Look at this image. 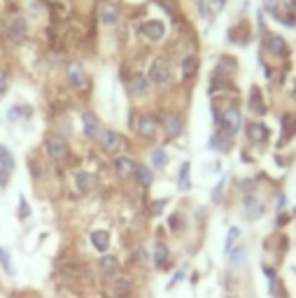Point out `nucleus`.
Segmentation results:
<instances>
[{
	"label": "nucleus",
	"instance_id": "9b49d317",
	"mask_svg": "<svg viewBox=\"0 0 296 298\" xmlns=\"http://www.w3.org/2000/svg\"><path fill=\"white\" fill-rule=\"evenodd\" d=\"M131 280L126 277V275H115L112 277V282H110V291H112V296H117V298H124L131 294Z\"/></svg>",
	"mask_w": 296,
	"mask_h": 298
},
{
	"label": "nucleus",
	"instance_id": "5701e85b",
	"mask_svg": "<svg viewBox=\"0 0 296 298\" xmlns=\"http://www.w3.org/2000/svg\"><path fill=\"white\" fill-rule=\"evenodd\" d=\"M250 110L254 114H266V103H264V98H261L259 89H252V93H250Z\"/></svg>",
	"mask_w": 296,
	"mask_h": 298
},
{
	"label": "nucleus",
	"instance_id": "4468645a",
	"mask_svg": "<svg viewBox=\"0 0 296 298\" xmlns=\"http://www.w3.org/2000/svg\"><path fill=\"white\" fill-rule=\"evenodd\" d=\"M82 123H84V133H87L89 138H98L100 135V119L93 112L82 114Z\"/></svg>",
	"mask_w": 296,
	"mask_h": 298
},
{
	"label": "nucleus",
	"instance_id": "b1692460",
	"mask_svg": "<svg viewBox=\"0 0 296 298\" xmlns=\"http://www.w3.org/2000/svg\"><path fill=\"white\" fill-rule=\"evenodd\" d=\"M198 72V59L196 56H187L182 61V79H191Z\"/></svg>",
	"mask_w": 296,
	"mask_h": 298
},
{
	"label": "nucleus",
	"instance_id": "1a4fd4ad",
	"mask_svg": "<svg viewBox=\"0 0 296 298\" xmlns=\"http://www.w3.org/2000/svg\"><path fill=\"white\" fill-rule=\"evenodd\" d=\"M247 138H250V142H254V145H264V142L270 138V131L266 123H250L247 126Z\"/></svg>",
	"mask_w": 296,
	"mask_h": 298
},
{
	"label": "nucleus",
	"instance_id": "6e6552de",
	"mask_svg": "<svg viewBox=\"0 0 296 298\" xmlns=\"http://www.w3.org/2000/svg\"><path fill=\"white\" fill-rule=\"evenodd\" d=\"M68 82H70V87H75V89H84L87 87V70L82 68L80 63H70L68 65Z\"/></svg>",
	"mask_w": 296,
	"mask_h": 298
},
{
	"label": "nucleus",
	"instance_id": "aec40b11",
	"mask_svg": "<svg viewBox=\"0 0 296 298\" xmlns=\"http://www.w3.org/2000/svg\"><path fill=\"white\" fill-rule=\"evenodd\" d=\"M242 205H245V210H247V214H250L252 219H257L261 212H264V205L259 203V198L257 196H250V193L242 198Z\"/></svg>",
	"mask_w": 296,
	"mask_h": 298
},
{
	"label": "nucleus",
	"instance_id": "20e7f679",
	"mask_svg": "<svg viewBox=\"0 0 296 298\" xmlns=\"http://www.w3.org/2000/svg\"><path fill=\"white\" fill-rule=\"evenodd\" d=\"M135 131H138L140 138L152 140V138H156V133H159V121L154 119L152 114H143V117L138 119V123H135Z\"/></svg>",
	"mask_w": 296,
	"mask_h": 298
},
{
	"label": "nucleus",
	"instance_id": "423d86ee",
	"mask_svg": "<svg viewBox=\"0 0 296 298\" xmlns=\"http://www.w3.org/2000/svg\"><path fill=\"white\" fill-rule=\"evenodd\" d=\"M163 131H166V138H168V140L182 135V131H184V121H182V117L175 114V112L166 114V119H163Z\"/></svg>",
	"mask_w": 296,
	"mask_h": 298
},
{
	"label": "nucleus",
	"instance_id": "a211bd4d",
	"mask_svg": "<svg viewBox=\"0 0 296 298\" xmlns=\"http://www.w3.org/2000/svg\"><path fill=\"white\" fill-rule=\"evenodd\" d=\"M168 256H171V252H168V247L163 245V242H156V245H154L152 261H154V266H156L159 270H166V266H168Z\"/></svg>",
	"mask_w": 296,
	"mask_h": 298
},
{
	"label": "nucleus",
	"instance_id": "412c9836",
	"mask_svg": "<svg viewBox=\"0 0 296 298\" xmlns=\"http://www.w3.org/2000/svg\"><path fill=\"white\" fill-rule=\"evenodd\" d=\"M133 177L140 182L143 186H149L154 182V175H152V170L147 166H143V163H135V170H133Z\"/></svg>",
	"mask_w": 296,
	"mask_h": 298
},
{
	"label": "nucleus",
	"instance_id": "6ab92c4d",
	"mask_svg": "<svg viewBox=\"0 0 296 298\" xmlns=\"http://www.w3.org/2000/svg\"><path fill=\"white\" fill-rule=\"evenodd\" d=\"M115 170L119 173V177H131L135 170V161L131 156H117L115 158Z\"/></svg>",
	"mask_w": 296,
	"mask_h": 298
},
{
	"label": "nucleus",
	"instance_id": "c85d7f7f",
	"mask_svg": "<svg viewBox=\"0 0 296 298\" xmlns=\"http://www.w3.org/2000/svg\"><path fill=\"white\" fill-rule=\"evenodd\" d=\"M19 217H21V219H28V217H30V208H28L26 198H19Z\"/></svg>",
	"mask_w": 296,
	"mask_h": 298
},
{
	"label": "nucleus",
	"instance_id": "f3484780",
	"mask_svg": "<svg viewBox=\"0 0 296 298\" xmlns=\"http://www.w3.org/2000/svg\"><path fill=\"white\" fill-rule=\"evenodd\" d=\"M75 182H77V189H80L82 193H91L96 189V177L89 175V173H82V170L75 173Z\"/></svg>",
	"mask_w": 296,
	"mask_h": 298
},
{
	"label": "nucleus",
	"instance_id": "0eeeda50",
	"mask_svg": "<svg viewBox=\"0 0 296 298\" xmlns=\"http://www.w3.org/2000/svg\"><path fill=\"white\" fill-rule=\"evenodd\" d=\"M98 19L100 24H105V26H115L119 19V7L115 2H110V0H103L98 5Z\"/></svg>",
	"mask_w": 296,
	"mask_h": 298
},
{
	"label": "nucleus",
	"instance_id": "c9c22d12",
	"mask_svg": "<svg viewBox=\"0 0 296 298\" xmlns=\"http://www.w3.org/2000/svg\"><path fill=\"white\" fill-rule=\"evenodd\" d=\"M168 224H171V228H179V214H173V217H168Z\"/></svg>",
	"mask_w": 296,
	"mask_h": 298
},
{
	"label": "nucleus",
	"instance_id": "2f4dec72",
	"mask_svg": "<svg viewBox=\"0 0 296 298\" xmlns=\"http://www.w3.org/2000/svg\"><path fill=\"white\" fill-rule=\"evenodd\" d=\"M9 182V170H5V168L0 166V189H5Z\"/></svg>",
	"mask_w": 296,
	"mask_h": 298
},
{
	"label": "nucleus",
	"instance_id": "473e14b6",
	"mask_svg": "<svg viewBox=\"0 0 296 298\" xmlns=\"http://www.w3.org/2000/svg\"><path fill=\"white\" fill-rule=\"evenodd\" d=\"M222 191H224V179H222V182L215 186V191H212V201H215V203H219V198H222Z\"/></svg>",
	"mask_w": 296,
	"mask_h": 298
},
{
	"label": "nucleus",
	"instance_id": "f03ea898",
	"mask_svg": "<svg viewBox=\"0 0 296 298\" xmlns=\"http://www.w3.org/2000/svg\"><path fill=\"white\" fill-rule=\"evenodd\" d=\"M168 79H171V63H168V59H163V56L154 59L152 65H149V82L152 84H166Z\"/></svg>",
	"mask_w": 296,
	"mask_h": 298
},
{
	"label": "nucleus",
	"instance_id": "cd10ccee",
	"mask_svg": "<svg viewBox=\"0 0 296 298\" xmlns=\"http://www.w3.org/2000/svg\"><path fill=\"white\" fill-rule=\"evenodd\" d=\"M166 163H168V156H166V151H163L161 147L152 149V166H154V168H166Z\"/></svg>",
	"mask_w": 296,
	"mask_h": 298
},
{
	"label": "nucleus",
	"instance_id": "39448f33",
	"mask_svg": "<svg viewBox=\"0 0 296 298\" xmlns=\"http://www.w3.org/2000/svg\"><path fill=\"white\" fill-rule=\"evenodd\" d=\"M98 138H100V145H103V149H105V151H110V154H117L119 149H121V145H124L121 135H119L117 131H112V128L100 131Z\"/></svg>",
	"mask_w": 296,
	"mask_h": 298
},
{
	"label": "nucleus",
	"instance_id": "2eb2a0df",
	"mask_svg": "<svg viewBox=\"0 0 296 298\" xmlns=\"http://www.w3.org/2000/svg\"><path fill=\"white\" fill-rule=\"evenodd\" d=\"M91 245H93L96 252L105 254V252H108V247H110V233H108V231H103V228L93 231V233H91Z\"/></svg>",
	"mask_w": 296,
	"mask_h": 298
},
{
	"label": "nucleus",
	"instance_id": "c756f323",
	"mask_svg": "<svg viewBox=\"0 0 296 298\" xmlns=\"http://www.w3.org/2000/svg\"><path fill=\"white\" fill-rule=\"evenodd\" d=\"M238 233H240L238 228H231V231H229V238H226V252H231V245L236 242V238H238Z\"/></svg>",
	"mask_w": 296,
	"mask_h": 298
},
{
	"label": "nucleus",
	"instance_id": "a878e982",
	"mask_svg": "<svg viewBox=\"0 0 296 298\" xmlns=\"http://www.w3.org/2000/svg\"><path fill=\"white\" fill-rule=\"evenodd\" d=\"M14 163H17V161H14V154H12L5 145H0V166L12 173V170H14Z\"/></svg>",
	"mask_w": 296,
	"mask_h": 298
},
{
	"label": "nucleus",
	"instance_id": "7ed1b4c3",
	"mask_svg": "<svg viewBox=\"0 0 296 298\" xmlns=\"http://www.w3.org/2000/svg\"><path fill=\"white\" fill-rule=\"evenodd\" d=\"M240 123H242V117H240V112H238V107H229V110L219 117V126H222V131H224L226 135H236L238 128H240Z\"/></svg>",
	"mask_w": 296,
	"mask_h": 298
},
{
	"label": "nucleus",
	"instance_id": "7c9ffc66",
	"mask_svg": "<svg viewBox=\"0 0 296 298\" xmlns=\"http://www.w3.org/2000/svg\"><path fill=\"white\" fill-rule=\"evenodd\" d=\"M242 261H245V249H236L234 256H231V263H234V266H240Z\"/></svg>",
	"mask_w": 296,
	"mask_h": 298
},
{
	"label": "nucleus",
	"instance_id": "4be33fe9",
	"mask_svg": "<svg viewBox=\"0 0 296 298\" xmlns=\"http://www.w3.org/2000/svg\"><path fill=\"white\" fill-rule=\"evenodd\" d=\"M26 30H28V24H26V19L24 17H14L12 21H9V35L12 37H24L26 35Z\"/></svg>",
	"mask_w": 296,
	"mask_h": 298
},
{
	"label": "nucleus",
	"instance_id": "bb28decb",
	"mask_svg": "<svg viewBox=\"0 0 296 298\" xmlns=\"http://www.w3.org/2000/svg\"><path fill=\"white\" fill-rule=\"evenodd\" d=\"M0 266H2V270H5V275H14V266H12V259H9L7 249L5 247H0Z\"/></svg>",
	"mask_w": 296,
	"mask_h": 298
},
{
	"label": "nucleus",
	"instance_id": "f257e3e1",
	"mask_svg": "<svg viewBox=\"0 0 296 298\" xmlns=\"http://www.w3.org/2000/svg\"><path fill=\"white\" fill-rule=\"evenodd\" d=\"M45 149H47V156L52 158L54 163H61V161H65V158H68V154H70V147H68V142L63 140V138H47Z\"/></svg>",
	"mask_w": 296,
	"mask_h": 298
},
{
	"label": "nucleus",
	"instance_id": "9d476101",
	"mask_svg": "<svg viewBox=\"0 0 296 298\" xmlns=\"http://www.w3.org/2000/svg\"><path fill=\"white\" fill-rule=\"evenodd\" d=\"M140 30H143V35L147 37V40H152V42H159V40L163 37V33H166V26H163L161 21L152 19V21H145Z\"/></svg>",
	"mask_w": 296,
	"mask_h": 298
},
{
	"label": "nucleus",
	"instance_id": "72a5a7b5",
	"mask_svg": "<svg viewBox=\"0 0 296 298\" xmlns=\"http://www.w3.org/2000/svg\"><path fill=\"white\" fill-rule=\"evenodd\" d=\"M163 205H166V198H161V201L156 203L152 208V214H161V210H163Z\"/></svg>",
	"mask_w": 296,
	"mask_h": 298
},
{
	"label": "nucleus",
	"instance_id": "f704fd0d",
	"mask_svg": "<svg viewBox=\"0 0 296 298\" xmlns=\"http://www.w3.org/2000/svg\"><path fill=\"white\" fill-rule=\"evenodd\" d=\"M7 91V77H5V72H0V93H5Z\"/></svg>",
	"mask_w": 296,
	"mask_h": 298
},
{
	"label": "nucleus",
	"instance_id": "f8f14e48",
	"mask_svg": "<svg viewBox=\"0 0 296 298\" xmlns=\"http://www.w3.org/2000/svg\"><path fill=\"white\" fill-rule=\"evenodd\" d=\"M147 91H149V79L143 77V75L131 77V82H128V93H131V96L143 98V96H147Z\"/></svg>",
	"mask_w": 296,
	"mask_h": 298
},
{
	"label": "nucleus",
	"instance_id": "dca6fc26",
	"mask_svg": "<svg viewBox=\"0 0 296 298\" xmlns=\"http://www.w3.org/2000/svg\"><path fill=\"white\" fill-rule=\"evenodd\" d=\"M98 266H100V270H103V275H108V277L119 275V259H117V256H110V254L100 256Z\"/></svg>",
	"mask_w": 296,
	"mask_h": 298
},
{
	"label": "nucleus",
	"instance_id": "393cba45",
	"mask_svg": "<svg viewBox=\"0 0 296 298\" xmlns=\"http://www.w3.org/2000/svg\"><path fill=\"white\" fill-rule=\"evenodd\" d=\"M189 173H191V163H182V168H179V189H182V191H189V189H191V177H189Z\"/></svg>",
	"mask_w": 296,
	"mask_h": 298
},
{
	"label": "nucleus",
	"instance_id": "ddd939ff",
	"mask_svg": "<svg viewBox=\"0 0 296 298\" xmlns=\"http://www.w3.org/2000/svg\"><path fill=\"white\" fill-rule=\"evenodd\" d=\"M266 47H268V52L273 54V56H287L289 54V44L282 35H270L268 40H266Z\"/></svg>",
	"mask_w": 296,
	"mask_h": 298
}]
</instances>
